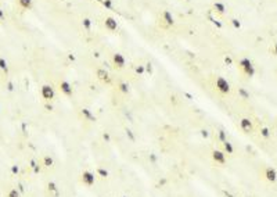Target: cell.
<instances>
[{
	"label": "cell",
	"mask_w": 277,
	"mask_h": 197,
	"mask_svg": "<svg viewBox=\"0 0 277 197\" xmlns=\"http://www.w3.org/2000/svg\"><path fill=\"white\" fill-rule=\"evenodd\" d=\"M118 89H119V92H122L123 95H126L127 92H129V85H127L126 82H119Z\"/></svg>",
	"instance_id": "cell-17"
},
{
	"label": "cell",
	"mask_w": 277,
	"mask_h": 197,
	"mask_svg": "<svg viewBox=\"0 0 277 197\" xmlns=\"http://www.w3.org/2000/svg\"><path fill=\"white\" fill-rule=\"evenodd\" d=\"M144 71H146V67H144V65H139V67L136 68V72H137V74H140V75H143Z\"/></svg>",
	"instance_id": "cell-27"
},
{
	"label": "cell",
	"mask_w": 277,
	"mask_h": 197,
	"mask_svg": "<svg viewBox=\"0 0 277 197\" xmlns=\"http://www.w3.org/2000/svg\"><path fill=\"white\" fill-rule=\"evenodd\" d=\"M161 21L165 24L166 28H169V26H172V25L175 24V18L169 10H164V11L161 13Z\"/></svg>",
	"instance_id": "cell-6"
},
{
	"label": "cell",
	"mask_w": 277,
	"mask_h": 197,
	"mask_svg": "<svg viewBox=\"0 0 277 197\" xmlns=\"http://www.w3.org/2000/svg\"><path fill=\"white\" fill-rule=\"evenodd\" d=\"M201 132H202V136H204V137H208V136H209V133H208V131H206V129H202Z\"/></svg>",
	"instance_id": "cell-31"
},
{
	"label": "cell",
	"mask_w": 277,
	"mask_h": 197,
	"mask_svg": "<svg viewBox=\"0 0 277 197\" xmlns=\"http://www.w3.org/2000/svg\"><path fill=\"white\" fill-rule=\"evenodd\" d=\"M240 93H241V95L244 96V97H248V93H247V92H245V90H244V89H240Z\"/></svg>",
	"instance_id": "cell-32"
},
{
	"label": "cell",
	"mask_w": 277,
	"mask_h": 197,
	"mask_svg": "<svg viewBox=\"0 0 277 197\" xmlns=\"http://www.w3.org/2000/svg\"><path fill=\"white\" fill-rule=\"evenodd\" d=\"M211 156H212V160L216 164H220V165L226 164V153L223 150H214Z\"/></svg>",
	"instance_id": "cell-5"
},
{
	"label": "cell",
	"mask_w": 277,
	"mask_h": 197,
	"mask_svg": "<svg viewBox=\"0 0 277 197\" xmlns=\"http://www.w3.org/2000/svg\"><path fill=\"white\" fill-rule=\"evenodd\" d=\"M261 136L263 137V139H269L270 136H272V132H270L269 128H266V126H265V128H262V129H261Z\"/></svg>",
	"instance_id": "cell-18"
},
{
	"label": "cell",
	"mask_w": 277,
	"mask_h": 197,
	"mask_svg": "<svg viewBox=\"0 0 277 197\" xmlns=\"http://www.w3.org/2000/svg\"><path fill=\"white\" fill-rule=\"evenodd\" d=\"M230 22H231V25H233V26H234L236 29H238V28H241V22H240L238 20H231Z\"/></svg>",
	"instance_id": "cell-25"
},
{
	"label": "cell",
	"mask_w": 277,
	"mask_h": 197,
	"mask_svg": "<svg viewBox=\"0 0 277 197\" xmlns=\"http://www.w3.org/2000/svg\"><path fill=\"white\" fill-rule=\"evenodd\" d=\"M80 182H82L85 186H87V188L93 186L96 182V173L89 171V169H85L83 172L80 173Z\"/></svg>",
	"instance_id": "cell-3"
},
{
	"label": "cell",
	"mask_w": 277,
	"mask_h": 197,
	"mask_svg": "<svg viewBox=\"0 0 277 197\" xmlns=\"http://www.w3.org/2000/svg\"><path fill=\"white\" fill-rule=\"evenodd\" d=\"M104 25H105V28L108 29V31L114 32L118 29V21L114 18V17H105V20H104Z\"/></svg>",
	"instance_id": "cell-10"
},
{
	"label": "cell",
	"mask_w": 277,
	"mask_h": 197,
	"mask_svg": "<svg viewBox=\"0 0 277 197\" xmlns=\"http://www.w3.org/2000/svg\"><path fill=\"white\" fill-rule=\"evenodd\" d=\"M43 165L47 167V168L53 167V165H54V160H53L51 157H49V156H46V157L43 158Z\"/></svg>",
	"instance_id": "cell-19"
},
{
	"label": "cell",
	"mask_w": 277,
	"mask_h": 197,
	"mask_svg": "<svg viewBox=\"0 0 277 197\" xmlns=\"http://www.w3.org/2000/svg\"><path fill=\"white\" fill-rule=\"evenodd\" d=\"M146 71L148 72V74H152V64H151V63L146 64Z\"/></svg>",
	"instance_id": "cell-28"
},
{
	"label": "cell",
	"mask_w": 277,
	"mask_h": 197,
	"mask_svg": "<svg viewBox=\"0 0 277 197\" xmlns=\"http://www.w3.org/2000/svg\"><path fill=\"white\" fill-rule=\"evenodd\" d=\"M82 115H83L85 118H87V119H94V121H96V118H93V115H92L90 110H87V108H82Z\"/></svg>",
	"instance_id": "cell-21"
},
{
	"label": "cell",
	"mask_w": 277,
	"mask_h": 197,
	"mask_svg": "<svg viewBox=\"0 0 277 197\" xmlns=\"http://www.w3.org/2000/svg\"><path fill=\"white\" fill-rule=\"evenodd\" d=\"M96 1H98V3H101V1H103V0H96Z\"/></svg>",
	"instance_id": "cell-36"
},
{
	"label": "cell",
	"mask_w": 277,
	"mask_h": 197,
	"mask_svg": "<svg viewBox=\"0 0 277 197\" xmlns=\"http://www.w3.org/2000/svg\"><path fill=\"white\" fill-rule=\"evenodd\" d=\"M0 68L4 70V71H7V63H6L4 58H0Z\"/></svg>",
	"instance_id": "cell-26"
},
{
	"label": "cell",
	"mask_w": 277,
	"mask_h": 197,
	"mask_svg": "<svg viewBox=\"0 0 277 197\" xmlns=\"http://www.w3.org/2000/svg\"><path fill=\"white\" fill-rule=\"evenodd\" d=\"M82 26H83L86 31H90V28H92V20H90V18H83V20H82Z\"/></svg>",
	"instance_id": "cell-20"
},
{
	"label": "cell",
	"mask_w": 277,
	"mask_h": 197,
	"mask_svg": "<svg viewBox=\"0 0 277 197\" xmlns=\"http://www.w3.org/2000/svg\"><path fill=\"white\" fill-rule=\"evenodd\" d=\"M240 128L244 131V132H251L252 131V121L249 118H241L240 119Z\"/></svg>",
	"instance_id": "cell-12"
},
{
	"label": "cell",
	"mask_w": 277,
	"mask_h": 197,
	"mask_svg": "<svg viewBox=\"0 0 277 197\" xmlns=\"http://www.w3.org/2000/svg\"><path fill=\"white\" fill-rule=\"evenodd\" d=\"M96 76L100 81H103L104 83H111V76L105 68H97L96 70Z\"/></svg>",
	"instance_id": "cell-8"
},
{
	"label": "cell",
	"mask_w": 277,
	"mask_h": 197,
	"mask_svg": "<svg viewBox=\"0 0 277 197\" xmlns=\"http://www.w3.org/2000/svg\"><path fill=\"white\" fill-rule=\"evenodd\" d=\"M263 176H265V179L268 182L274 183L277 181V171L274 168H272V167H266L265 171H263Z\"/></svg>",
	"instance_id": "cell-7"
},
{
	"label": "cell",
	"mask_w": 277,
	"mask_h": 197,
	"mask_svg": "<svg viewBox=\"0 0 277 197\" xmlns=\"http://www.w3.org/2000/svg\"><path fill=\"white\" fill-rule=\"evenodd\" d=\"M104 139H107V140H110V135H108V133H104Z\"/></svg>",
	"instance_id": "cell-34"
},
{
	"label": "cell",
	"mask_w": 277,
	"mask_h": 197,
	"mask_svg": "<svg viewBox=\"0 0 277 197\" xmlns=\"http://www.w3.org/2000/svg\"><path fill=\"white\" fill-rule=\"evenodd\" d=\"M214 8H215V11L219 13V14H224V13H226V6H224L223 3H220V1L214 3Z\"/></svg>",
	"instance_id": "cell-15"
},
{
	"label": "cell",
	"mask_w": 277,
	"mask_h": 197,
	"mask_svg": "<svg viewBox=\"0 0 277 197\" xmlns=\"http://www.w3.org/2000/svg\"><path fill=\"white\" fill-rule=\"evenodd\" d=\"M8 197H20V194L17 193V190H11L10 194H8Z\"/></svg>",
	"instance_id": "cell-29"
},
{
	"label": "cell",
	"mask_w": 277,
	"mask_h": 197,
	"mask_svg": "<svg viewBox=\"0 0 277 197\" xmlns=\"http://www.w3.org/2000/svg\"><path fill=\"white\" fill-rule=\"evenodd\" d=\"M215 87L216 90L222 93V95H229L230 93V83L227 82V79H224L223 76H218L215 81Z\"/></svg>",
	"instance_id": "cell-2"
},
{
	"label": "cell",
	"mask_w": 277,
	"mask_h": 197,
	"mask_svg": "<svg viewBox=\"0 0 277 197\" xmlns=\"http://www.w3.org/2000/svg\"><path fill=\"white\" fill-rule=\"evenodd\" d=\"M238 67L241 68V71L245 74L247 76H249V78H252L253 75H255V67H253V64L252 61L249 60V58H247V57H244V58H241L240 61H238Z\"/></svg>",
	"instance_id": "cell-1"
},
{
	"label": "cell",
	"mask_w": 277,
	"mask_h": 197,
	"mask_svg": "<svg viewBox=\"0 0 277 197\" xmlns=\"http://www.w3.org/2000/svg\"><path fill=\"white\" fill-rule=\"evenodd\" d=\"M60 90H61V93L63 95H65L67 97H69V96H72V85L68 82V81H61L60 82Z\"/></svg>",
	"instance_id": "cell-11"
},
{
	"label": "cell",
	"mask_w": 277,
	"mask_h": 197,
	"mask_svg": "<svg viewBox=\"0 0 277 197\" xmlns=\"http://www.w3.org/2000/svg\"><path fill=\"white\" fill-rule=\"evenodd\" d=\"M224 61H226V64H231V58L230 57H224Z\"/></svg>",
	"instance_id": "cell-33"
},
{
	"label": "cell",
	"mask_w": 277,
	"mask_h": 197,
	"mask_svg": "<svg viewBox=\"0 0 277 197\" xmlns=\"http://www.w3.org/2000/svg\"><path fill=\"white\" fill-rule=\"evenodd\" d=\"M0 18H4V14H3V11L0 10Z\"/></svg>",
	"instance_id": "cell-35"
},
{
	"label": "cell",
	"mask_w": 277,
	"mask_h": 197,
	"mask_svg": "<svg viewBox=\"0 0 277 197\" xmlns=\"http://www.w3.org/2000/svg\"><path fill=\"white\" fill-rule=\"evenodd\" d=\"M112 63L117 68H123L125 64H126V58L121 53H115V54H112Z\"/></svg>",
	"instance_id": "cell-9"
},
{
	"label": "cell",
	"mask_w": 277,
	"mask_h": 197,
	"mask_svg": "<svg viewBox=\"0 0 277 197\" xmlns=\"http://www.w3.org/2000/svg\"><path fill=\"white\" fill-rule=\"evenodd\" d=\"M40 93H42V97L46 100V102H50L54 99V89L50 86V85H43L40 87Z\"/></svg>",
	"instance_id": "cell-4"
},
{
	"label": "cell",
	"mask_w": 277,
	"mask_h": 197,
	"mask_svg": "<svg viewBox=\"0 0 277 197\" xmlns=\"http://www.w3.org/2000/svg\"><path fill=\"white\" fill-rule=\"evenodd\" d=\"M218 136H219V140H220L222 143L224 142V140H227V137H226V132L224 131H218Z\"/></svg>",
	"instance_id": "cell-22"
},
{
	"label": "cell",
	"mask_w": 277,
	"mask_h": 197,
	"mask_svg": "<svg viewBox=\"0 0 277 197\" xmlns=\"http://www.w3.org/2000/svg\"><path fill=\"white\" fill-rule=\"evenodd\" d=\"M101 3H103V6H104L105 8H107V10H112V7H114V6H112V1H111V0H103Z\"/></svg>",
	"instance_id": "cell-23"
},
{
	"label": "cell",
	"mask_w": 277,
	"mask_h": 197,
	"mask_svg": "<svg viewBox=\"0 0 277 197\" xmlns=\"http://www.w3.org/2000/svg\"><path fill=\"white\" fill-rule=\"evenodd\" d=\"M96 176H100V178L105 179V178L110 176V172H108L105 168H103V167H98V168L96 169Z\"/></svg>",
	"instance_id": "cell-14"
},
{
	"label": "cell",
	"mask_w": 277,
	"mask_h": 197,
	"mask_svg": "<svg viewBox=\"0 0 277 197\" xmlns=\"http://www.w3.org/2000/svg\"><path fill=\"white\" fill-rule=\"evenodd\" d=\"M273 54L274 56H277V42L273 45Z\"/></svg>",
	"instance_id": "cell-30"
},
{
	"label": "cell",
	"mask_w": 277,
	"mask_h": 197,
	"mask_svg": "<svg viewBox=\"0 0 277 197\" xmlns=\"http://www.w3.org/2000/svg\"><path fill=\"white\" fill-rule=\"evenodd\" d=\"M18 4L25 10H31L32 8V0H18Z\"/></svg>",
	"instance_id": "cell-16"
},
{
	"label": "cell",
	"mask_w": 277,
	"mask_h": 197,
	"mask_svg": "<svg viewBox=\"0 0 277 197\" xmlns=\"http://www.w3.org/2000/svg\"><path fill=\"white\" fill-rule=\"evenodd\" d=\"M222 146H223V151H224L226 154H233V153H234V146H233L229 140H224V142L222 143Z\"/></svg>",
	"instance_id": "cell-13"
},
{
	"label": "cell",
	"mask_w": 277,
	"mask_h": 197,
	"mask_svg": "<svg viewBox=\"0 0 277 197\" xmlns=\"http://www.w3.org/2000/svg\"><path fill=\"white\" fill-rule=\"evenodd\" d=\"M47 189L50 190V192H58V189H57V185H55L54 182H50L47 185Z\"/></svg>",
	"instance_id": "cell-24"
}]
</instances>
